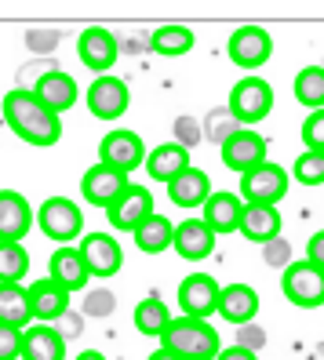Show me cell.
<instances>
[{
    "mask_svg": "<svg viewBox=\"0 0 324 360\" xmlns=\"http://www.w3.org/2000/svg\"><path fill=\"white\" fill-rule=\"evenodd\" d=\"M8 124V128L30 142V146H40V150H48V146H55L62 139V120L55 110H48L44 102H40L30 88H15L8 91L4 98V117H0Z\"/></svg>",
    "mask_w": 324,
    "mask_h": 360,
    "instance_id": "cell-1",
    "label": "cell"
},
{
    "mask_svg": "<svg viewBox=\"0 0 324 360\" xmlns=\"http://www.w3.org/2000/svg\"><path fill=\"white\" fill-rule=\"evenodd\" d=\"M161 342L182 360H215V353L223 349L219 331L201 316H171L168 328L161 331Z\"/></svg>",
    "mask_w": 324,
    "mask_h": 360,
    "instance_id": "cell-2",
    "label": "cell"
},
{
    "mask_svg": "<svg viewBox=\"0 0 324 360\" xmlns=\"http://www.w3.org/2000/svg\"><path fill=\"white\" fill-rule=\"evenodd\" d=\"M285 299L299 309H320L324 306V269L313 266L310 259L306 262H288L285 266Z\"/></svg>",
    "mask_w": 324,
    "mask_h": 360,
    "instance_id": "cell-3",
    "label": "cell"
},
{
    "mask_svg": "<svg viewBox=\"0 0 324 360\" xmlns=\"http://www.w3.org/2000/svg\"><path fill=\"white\" fill-rule=\"evenodd\" d=\"M37 226L44 237L58 240V244H70L80 237L84 229V211L70 200V197H48L44 204L37 207Z\"/></svg>",
    "mask_w": 324,
    "mask_h": 360,
    "instance_id": "cell-4",
    "label": "cell"
},
{
    "mask_svg": "<svg viewBox=\"0 0 324 360\" xmlns=\"http://www.w3.org/2000/svg\"><path fill=\"white\" fill-rule=\"evenodd\" d=\"M273 110V88L263 80V77H244L233 84L230 91V113L244 124V128H251L255 120H263L266 113Z\"/></svg>",
    "mask_w": 324,
    "mask_h": 360,
    "instance_id": "cell-5",
    "label": "cell"
},
{
    "mask_svg": "<svg viewBox=\"0 0 324 360\" xmlns=\"http://www.w3.org/2000/svg\"><path fill=\"white\" fill-rule=\"evenodd\" d=\"M285 193H288V172L280 164L263 160L241 175L244 204H277V200H285Z\"/></svg>",
    "mask_w": 324,
    "mask_h": 360,
    "instance_id": "cell-6",
    "label": "cell"
},
{
    "mask_svg": "<svg viewBox=\"0 0 324 360\" xmlns=\"http://www.w3.org/2000/svg\"><path fill=\"white\" fill-rule=\"evenodd\" d=\"M99 160L117 167V172L132 175L135 167L146 160V146H142V139L132 128H113V131H106V139L99 142Z\"/></svg>",
    "mask_w": 324,
    "mask_h": 360,
    "instance_id": "cell-7",
    "label": "cell"
},
{
    "mask_svg": "<svg viewBox=\"0 0 324 360\" xmlns=\"http://www.w3.org/2000/svg\"><path fill=\"white\" fill-rule=\"evenodd\" d=\"M230 62L233 66H241V70H258V66H266V58L273 55V40L263 26H241L233 37H230Z\"/></svg>",
    "mask_w": 324,
    "mask_h": 360,
    "instance_id": "cell-8",
    "label": "cell"
},
{
    "mask_svg": "<svg viewBox=\"0 0 324 360\" xmlns=\"http://www.w3.org/2000/svg\"><path fill=\"white\" fill-rule=\"evenodd\" d=\"M127 102H132V91L120 77H110V73H99L95 84L88 88V110L99 117V120H117L127 113Z\"/></svg>",
    "mask_w": 324,
    "mask_h": 360,
    "instance_id": "cell-9",
    "label": "cell"
},
{
    "mask_svg": "<svg viewBox=\"0 0 324 360\" xmlns=\"http://www.w3.org/2000/svg\"><path fill=\"white\" fill-rule=\"evenodd\" d=\"M127 186H132V182H127V172H117V167H110V164L99 160L95 167H88V172H84L80 193H84V200L95 204V207H110Z\"/></svg>",
    "mask_w": 324,
    "mask_h": 360,
    "instance_id": "cell-10",
    "label": "cell"
},
{
    "mask_svg": "<svg viewBox=\"0 0 324 360\" xmlns=\"http://www.w3.org/2000/svg\"><path fill=\"white\" fill-rule=\"evenodd\" d=\"M77 251H80V259H84L92 277H102V281L113 277L124 266V251H120L117 237H106V233H88V237L77 244Z\"/></svg>",
    "mask_w": 324,
    "mask_h": 360,
    "instance_id": "cell-11",
    "label": "cell"
},
{
    "mask_svg": "<svg viewBox=\"0 0 324 360\" xmlns=\"http://www.w3.org/2000/svg\"><path fill=\"white\" fill-rule=\"evenodd\" d=\"M179 306H182V316H208L219 306V281L208 277V273H189V277L179 284Z\"/></svg>",
    "mask_w": 324,
    "mask_h": 360,
    "instance_id": "cell-12",
    "label": "cell"
},
{
    "mask_svg": "<svg viewBox=\"0 0 324 360\" xmlns=\"http://www.w3.org/2000/svg\"><path fill=\"white\" fill-rule=\"evenodd\" d=\"M149 211H154V193H149L146 186H127L124 193L106 207V219H110V226L113 229H120V233H132Z\"/></svg>",
    "mask_w": 324,
    "mask_h": 360,
    "instance_id": "cell-13",
    "label": "cell"
},
{
    "mask_svg": "<svg viewBox=\"0 0 324 360\" xmlns=\"http://www.w3.org/2000/svg\"><path fill=\"white\" fill-rule=\"evenodd\" d=\"M219 150H223V164L230 167V172L244 175L248 167L266 160V139L258 135V131H251V128H241L237 135H230Z\"/></svg>",
    "mask_w": 324,
    "mask_h": 360,
    "instance_id": "cell-14",
    "label": "cell"
},
{
    "mask_svg": "<svg viewBox=\"0 0 324 360\" xmlns=\"http://www.w3.org/2000/svg\"><path fill=\"white\" fill-rule=\"evenodd\" d=\"M26 295H30L33 321L51 324V321H58V316L70 309V295H73V291H66V288H62L58 281H51V277H40L37 284L26 288Z\"/></svg>",
    "mask_w": 324,
    "mask_h": 360,
    "instance_id": "cell-15",
    "label": "cell"
},
{
    "mask_svg": "<svg viewBox=\"0 0 324 360\" xmlns=\"http://www.w3.org/2000/svg\"><path fill=\"white\" fill-rule=\"evenodd\" d=\"M77 51H80V62L88 70L95 73H110V66L117 62L120 48H117V37L110 30H102V26H92V30H84L80 40H77Z\"/></svg>",
    "mask_w": 324,
    "mask_h": 360,
    "instance_id": "cell-16",
    "label": "cell"
},
{
    "mask_svg": "<svg viewBox=\"0 0 324 360\" xmlns=\"http://www.w3.org/2000/svg\"><path fill=\"white\" fill-rule=\"evenodd\" d=\"M30 91L55 113H66L70 105H77V80L70 73H62V70H44L33 80Z\"/></svg>",
    "mask_w": 324,
    "mask_h": 360,
    "instance_id": "cell-17",
    "label": "cell"
},
{
    "mask_svg": "<svg viewBox=\"0 0 324 360\" xmlns=\"http://www.w3.org/2000/svg\"><path fill=\"white\" fill-rule=\"evenodd\" d=\"M171 248H175L186 262H201L215 251V233L204 226V219H186V222L175 226V233H171Z\"/></svg>",
    "mask_w": 324,
    "mask_h": 360,
    "instance_id": "cell-18",
    "label": "cell"
},
{
    "mask_svg": "<svg viewBox=\"0 0 324 360\" xmlns=\"http://www.w3.org/2000/svg\"><path fill=\"white\" fill-rule=\"evenodd\" d=\"M33 226V207L18 189H0V240H23Z\"/></svg>",
    "mask_w": 324,
    "mask_h": 360,
    "instance_id": "cell-19",
    "label": "cell"
},
{
    "mask_svg": "<svg viewBox=\"0 0 324 360\" xmlns=\"http://www.w3.org/2000/svg\"><path fill=\"white\" fill-rule=\"evenodd\" d=\"M18 356L23 360H66V338L51 324L23 328V349H18Z\"/></svg>",
    "mask_w": 324,
    "mask_h": 360,
    "instance_id": "cell-20",
    "label": "cell"
},
{
    "mask_svg": "<svg viewBox=\"0 0 324 360\" xmlns=\"http://www.w3.org/2000/svg\"><path fill=\"white\" fill-rule=\"evenodd\" d=\"M215 313H223V321H230V324H248L258 313V291L251 284H226V288H219Z\"/></svg>",
    "mask_w": 324,
    "mask_h": 360,
    "instance_id": "cell-21",
    "label": "cell"
},
{
    "mask_svg": "<svg viewBox=\"0 0 324 360\" xmlns=\"http://www.w3.org/2000/svg\"><path fill=\"white\" fill-rule=\"evenodd\" d=\"M204 226L215 233V237H226V233L237 229V222H241V197L237 193H208L204 197Z\"/></svg>",
    "mask_w": 324,
    "mask_h": 360,
    "instance_id": "cell-22",
    "label": "cell"
},
{
    "mask_svg": "<svg viewBox=\"0 0 324 360\" xmlns=\"http://www.w3.org/2000/svg\"><path fill=\"white\" fill-rule=\"evenodd\" d=\"M237 233L255 244H263L270 237L280 233V211L273 204H244L241 207V222H237Z\"/></svg>",
    "mask_w": 324,
    "mask_h": 360,
    "instance_id": "cell-23",
    "label": "cell"
},
{
    "mask_svg": "<svg viewBox=\"0 0 324 360\" xmlns=\"http://www.w3.org/2000/svg\"><path fill=\"white\" fill-rule=\"evenodd\" d=\"M48 277L58 281L66 291H80L84 284L92 281V273H88V266H84V259H80L77 248L62 244L55 255H51V262H48Z\"/></svg>",
    "mask_w": 324,
    "mask_h": 360,
    "instance_id": "cell-24",
    "label": "cell"
},
{
    "mask_svg": "<svg viewBox=\"0 0 324 360\" xmlns=\"http://www.w3.org/2000/svg\"><path fill=\"white\" fill-rule=\"evenodd\" d=\"M208 193H211V179L201 167H182V172L168 182V197L179 207H201Z\"/></svg>",
    "mask_w": 324,
    "mask_h": 360,
    "instance_id": "cell-25",
    "label": "cell"
},
{
    "mask_svg": "<svg viewBox=\"0 0 324 360\" xmlns=\"http://www.w3.org/2000/svg\"><path fill=\"white\" fill-rule=\"evenodd\" d=\"M33 313H30V295L23 288V281H0V324L11 328H30Z\"/></svg>",
    "mask_w": 324,
    "mask_h": 360,
    "instance_id": "cell-26",
    "label": "cell"
},
{
    "mask_svg": "<svg viewBox=\"0 0 324 360\" xmlns=\"http://www.w3.org/2000/svg\"><path fill=\"white\" fill-rule=\"evenodd\" d=\"M182 167H189V150H182L179 142H164V146H157V150L146 157V172H149V179H157V182H171Z\"/></svg>",
    "mask_w": 324,
    "mask_h": 360,
    "instance_id": "cell-27",
    "label": "cell"
},
{
    "mask_svg": "<svg viewBox=\"0 0 324 360\" xmlns=\"http://www.w3.org/2000/svg\"><path fill=\"white\" fill-rule=\"evenodd\" d=\"M132 233H135V248L139 251H146V255H161L164 248H171V233H175V226H171L164 215H157V211H149Z\"/></svg>",
    "mask_w": 324,
    "mask_h": 360,
    "instance_id": "cell-28",
    "label": "cell"
},
{
    "mask_svg": "<svg viewBox=\"0 0 324 360\" xmlns=\"http://www.w3.org/2000/svg\"><path fill=\"white\" fill-rule=\"evenodd\" d=\"M189 48H193V30H186V26H161L149 33V51H157V55L179 58Z\"/></svg>",
    "mask_w": 324,
    "mask_h": 360,
    "instance_id": "cell-29",
    "label": "cell"
},
{
    "mask_svg": "<svg viewBox=\"0 0 324 360\" xmlns=\"http://www.w3.org/2000/svg\"><path fill=\"white\" fill-rule=\"evenodd\" d=\"M171 313L164 306V299H157V295H149V299H142L135 306V328L139 335H149V338H161V331L168 328Z\"/></svg>",
    "mask_w": 324,
    "mask_h": 360,
    "instance_id": "cell-30",
    "label": "cell"
},
{
    "mask_svg": "<svg viewBox=\"0 0 324 360\" xmlns=\"http://www.w3.org/2000/svg\"><path fill=\"white\" fill-rule=\"evenodd\" d=\"M295 98L306 110H320L324 105V66H306L295 77Z\"/></svg>",
    "mask_w": 324,
    "mask_h": 360,
    "instance_id": "cell-31",
    "label": "cell"
},
{
    "mask_svg": "<svg viewBox=\"0 0 324 360\" xmlns=\"http://www.w3.org/2000/svg\"><path fill=\"white\" fill-rule=\"evenodd\" d=\"M30 273V251L23 240H0V281H23Z\"/></svg>",
    "mask_w": 324,
    "mask_h": 360,
    "instance_id": "cell-32",
    "label": "cell"
},
{
    "mask_svg": "<svg viewBox=\"0 0 324 360\" xmlns=\"http://www.w3.org/2000/svg\"><path fill=\"white\" fill-rule=\"evenodd\" d=\"M241 128H244V124L230 113V105H223V110H211V113H208V124H204L201 135H204L211 146H223L230 135H237Z\"/></svg>",
    "mask_w": 324,
    "mask_h": 360,
    "instance_id": "cell-33",
    "label": "cell"
},
{
    "mask_svg": "<svg viewBox=\"0 0 324 360\" xmlns=\"http://www.w3.org/2000/svg\"><path fill=\"white\" fill-rule=\"evenodd\" d=\"M295 179L302 186H320L324 182V150H306L295 160Z\"/></svg>",
    "mask_w": 324,
    "mask_h": 360,
    "instance_id": "cell-34",
    "label": "cell"
},
{
    "mask_svg": "<svg viewBox=\"0 0 324 360\" xmlns=\"http://www.w3.org/2000/svg\"><path fill=\"white\" fill-rule=\"evenodd\" d=\"M23 44H26V51L30 55H55V48L62 44V33L58 30H26V37H23Z\"/></svg>",
    "mask_w": 324,
    "mask_h": 360,
    "instance_id": "cell-35",
    "label": "cell"
},
{
    "mask_svg": "<svg viewBox=\"0 0 324 360\" xmlns=\"http://www.w3.org/2000/svg\"><path fill=\"white\" fill-rule=\"evenodd\" d=\"M263 262L266 266H273V269H285L288 262H292V240L288 237H270V240H263Z\"/></svg>",
    "mask_w": 324,
    "mask_h": 360,
    "instance_id": "cell-36",
    "label": "cell"
},
{
    "mask_svg": "<svg viewBox=\"0 0 324 360\" xmlns=\"http://www.w3.org/2000/svg\"><path fill=\"white\" fill-rule=\"evenodd\" d=\"M113 309H117V295L113 291L99 288V291L84 295V313H88V316H110Z\"/></svg>",
    "mask_w": 324,
    "mask_h": 360,
    "instance_id": "cell-37",
    "label": "cell"
},
{
    "mask_svg": "<svg viewBox=\"0 0 324 360\" xmlns=\"http://www.w3.org/2000/svg\"><path fill=\"white\" fill-rule=\"evenodd\" d=\"M171 131H175V142L182 146V150H193L204 135H201V124L193 120V117H175L171 120Z\"/></svg>",
    "mask_w": 324,
    "mask_h": 360,
    "instance_id": "cell-38",
    "label": "cell"
},
{
    "mask_svg": "<svg viewBox=\"0 0 324 360\" xmlns=\"http://www.w3.org/2000/svg\"><path fill=\"white\" fill-rule=\"evenodd\" d=\"M302 142H306V150H324V105L313 110L302 124Z\"/></svg>",
    "mask_w": 324,
    "mask_h": 360,
    "instance_id": "cell-39",
    "label": "cell"
},
{
    "mask_svg": "<svg viewBox=\"0 0 324 360\" xmlns=\"http://www.w3.org/2000/svg\"><path fill=\"white\" fill-rule=\"evenodd\" d=\"M237 346H244V349H251V353H258L266 346V331L258 328V324H237Z\"/></svg>",
    "mask_w": 324,
    "mask_h": 360,
    "instance_id": "cell-40",
    "label": "cell"
},
{
    "mask_svg": "<svg viewBox=\"0 0 324 360\" xmlns=\"http://www.w3.org/2000/svg\"><path fill=\"white\" fill-rule=\"evenodd\" d=\"M23 349V331L11 324H0V360H15Z\"/></svg>",
    "mask_w": 324,
    "mask_h": 360,
    "instance_id": "cell-41",
    "label": "cell"
},
{
    "mask_svg": "<svg viewBox=\"0 0 324 360\" xmlns=\"http://www.w3.org/2000/svg\"><path fill=\"white\" fill-rule=\"evenodd\" d=\"M306 259H310L313 266H320V269H324V229L310 237V244H306Z\"/></svg>",
    "mask_w": 324,
    "mask_h": 360,
    "instance_id": "cell-42",
    "label": "cell"
},
{
    "mask_svg": "<svg viewBox=\"0 0 324 360\" xmlns=\"http://www.w3.org/2000/svg\"><path fill=\"white\" fill-rule=\"evenodd\" d=\"M117 48H120V51H127V55H142V51H149V37H139V33H132V37L124 40V44L117 40Z\"/></svg>",
    "mask_w": 324,
    "mask_h": 360,
    "instance_id": "cell-43",
    "label": "cell"
},
{
    "mask_svg": "<svg viewBox=\"0 0 324 360\" xmlns=\"http://www.w3.org/2000/svg\"><path fill=\"white\" fill-rule=\"evenodd\" d=\"M215 360H258L251 349H244V346H230V349H219L215 353Z\"/></svg>",
    "mask_w": 324,
    "mask_h": 360,
    "instance_id": "cell-44",
    "label": "cell"
},
{
    "mask_svg": "<svg viewBox=\"0 0 324 360\" xmlns=\"http://www.w3.org/2000/svg\"><path fill=\"white\" fill-rule=\"evenodd\" d=\"M58 321H62V324H66V328H62V331H58L62 338H66V335H80V331H84V324H80V316H77V313H70V309H66V313H62V316H58Z\"/></svg>",
    "mask_w": 324,
    "mask_h": 360,
    "instance_id": "cell-45",
    "label": "cell"
},
{
    "mask_svg": "<svg viewBox=\"0 0 324 360\" xmlns=\"http://www.w3.org/2000/svg\"><path fill=\"white\" fill-rule=\"evenodd\" d=\"M149 360H182V356H175V353H171V349H157V353H149Z\"/></svg>",
    "mask_w": 324,
    "mask_h": 360,
    "instance_id": "cell-46",
    "label": "cell"
},
{
    "mask_svg": "<svg viewBox=\"0 0 324 360\" xmlns=\"http://www.w3.org/2000/svg\"><path fill=\"white\" fill-rule=\"evenodd\" d=\"M77 360H106V356H102V353H99V349H88V353H80V356H77Z\"/></svg>",
    "mask_w": 324,
    "mask_h": 360,
    "instance_id": "cell-47",
    "label": "cell"
}]
</instances>
